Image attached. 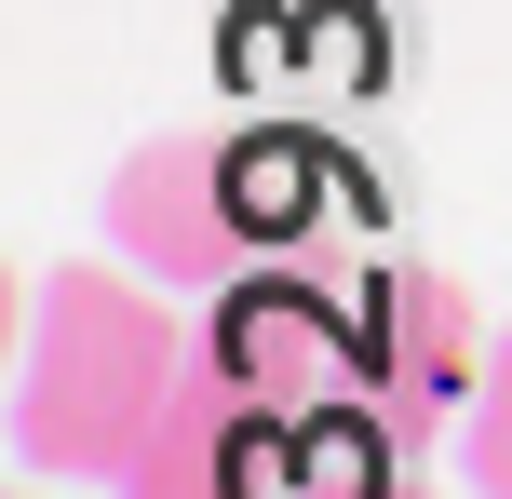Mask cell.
<instances>
[{"mask_svg":"<svg viewBox=\"0 0 512 499\" xmlns=\"http://www.w3.org/2000/svg\"><path fill=\"white\" fill-rule=\"evenodd\" d=\"M216 365H230L256 405H283L297 378H337V324H324V311H297V297H256V284H243V297H230V324H216Z\"/></svg>","mask_w":512,"mask_h":499,"instance_id":"5","label":"cell"},{"mask_svg":"<svg viewBox=\"0 0 512 499\" xmlns=\"http://www.w3.org/2000/svg\"><path fill=\"white\" fill-rule=\"evenodd\" d=\"M459 459H472L486 499H512V338L486 351V378H472V405H459Z\"/></svg>","mask_w":512,"mask_h":499,"instance_id":"6","label":"cell"},{"mask_svg":"<svg viewBox=\"0 0 512 499\" xmlns=\"http://www.w3.org/2000/svg\"><path fill=\"white\" fill-rule=\"evenodd\" d=\"M256 216H270L256 203V149H216V135H149L108 176V243L149 284H230Z\"/></svg>","mask_w":512,"mask_h":499,"instance_id":"2","label":"cell"},{"mask_svg":"<svg viewBox=\"0 0 512 499\" xmlns=\"http://www.w3.org/2000/svg\"><path fill=\"white\" fill-rule=\"evenodd\" d=\"M283 473H297L283 405H256L230 365H203L176 405H162V432L122 459V499H270Z\"/></svg>","mask_w":512,"mask_h":499,"instance_id":"3","label":"cell"},{"mask_svg":"<svg viewBox=\"0 0 512 499\" xmlns=\"http://www.w3.org/2000/svg\"><path fill=\"white\" fill-rule=\"evenodd\" d=\"M14 499H54V473H41V486H14Z\"/></svg>","mask_w":512,"mask_h":499,"instance_id":"8","label":"cell"},{"mask_svg":"<svg viewBox=\"0 0 512 499\" xmlns=\"http://www.w3.org/2000/svg\"><path fill=\"white\" fill-rule=\"evenodd\" d=\"M216 365V338H189L162 311V284L135 270H41L14 311V459L27 473H108L162 432V405Z\"/></svg>","mask_w":512,"mask_h":499,"instance_id":"1","label":"cell"},{"mask_svg":"<svg viewBox=\"0 0 512 499\" xmlns=\"http://www.w3.org/2000/svg\"><path fill=\"white\" fill-rule=\"evenodd\" d=\"M486 351H499V338H472V311H459L445 270H391V284H378V351H364V365H378L391 419H445V405H472Z\"/></svg>","mask_w":512,"mask_h":499,"instance_id":"4","label":"cell"},{"mask_svg":"<svg viewBox=\"0 0 512 499\" xmlns=\"http://www.w3.org/2000/svg\"><path fill=\"white\" fill-rule=\"evenodd\" d=\"M378 499H445V486H405V473H391V486H378Z\"/></svg>","mask_w":512,"mask_h":499,"instance_id":"7","label":"cell"}]
</instances>
